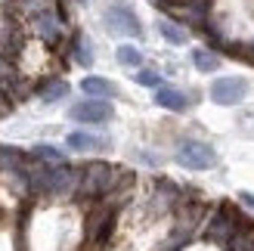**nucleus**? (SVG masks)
<instances>
[{
	"label": "nucleus",
	"mask_w": 254,
	"mask_h": 251,
	"mask_svg": "<svg viewBox=\"0 0 254 251\" xmlns=\"http://www.w3.org/2000/svg\"><path fill=\"white\" fill-rule=\"evenodd\" d=\"M130 183H133L130 174L115 171L106 161H93V165L78 168V192L90 195V198H109V195H115V189L127 192Z\"/></svg>",
	"instance_id": "obj_1"
},
{
	"label": "nucleus",
	"mask_w": 254,
	"mask_h": 251,
	"mask_svg": "<svg viewBox=\"0 0 254 251\" xmlns=\"http://www.w3.org/2000/svg\"><path fill=\"white\" fill-rule=\"evenodd\" d=\"M177 165H183L189 171H208L217 165V152L201 140H186L177 149Z\"/></svg>",
	"instance_id": "obj_2"
},
{
	"label": "nucleus",
	"mask_w": 254,
	"mask_h": 251,
	"mask_svg": "<svg viewBox=\"0 0 254 251\" xmlns=\"http://www.w3.org/2000/svg\"><path fill=\"white\" fill-rule=\"evenodd\" d=\"M106 28L112 34H127V37H143V25H139L136 12L124 3V0H115L106 9Z\"/></svg>",
	"instance_id": "obj_3"
},
{
	"label": "nucleus",
	"mask_w": 254,
	"mask_h": 251,
	"mask_svg": "<svg viewBox=\"0 0 254 251\" xmlns=\"http://www.w3.org/2000/svg\"><path fill=\"white\" fill-rule=\"evenodd\" d=\"M248 93V81L245 78H217L211 84V99L217 106H239Z\"/></svg>",
	"instance_id": "obj_4"
},
{
	"label": "nucleus",
	"mask_w": 254,
	"mask_h": 251,
	"mask_svg": "<svg viewBox=\"0 0 254 251\" xmlns=\"http://www.w3.org/2000/svg\"><path fill=\"white\" fill-rule=\"evenodd\" d=\"M68 118L74 121H84V124H106L112 118V106L106 103V99H84V103H74Z\"/></svg>",
	"instance_id": "obj_5"
},
{
	"label": "nucleus",
	"mask_w": 254,
	"mask_h": 251,
	"mask_svg": "<svg viewBox=\"0 0 254 251\" xmlns=\"http://www.w3.org/2000/svg\"><path fill=\"white\" fill-rule=\"evenodd\" d=\"M65 146L71 152H109L112 143L106 136H96V133H87V130H74L65 136Z\"/></svg>",
	"instance_id": "obj_6"
},
{
	"label": "nucleus",
	"mask_w": 254,
	"mask_h": 251,
	"mask_svg": "<svg viewBox=\"0 0 254 251\" xmlns=\"http://www.w3.org/2000/svg\"><path fill=\"white\" fill-rule=\"evenodd\" d=\"M81 90L87 96H93V99H109V96H115L118 93V87L112 84L109 78H99V74H87V78L81 81Z\"/></svg>",
	"instance_id": "obj_7"
},
{
	"label": "nucleus",
	"mask_w": 254,
	"mask_h": 251,
	"mask_svg": "<svg viewBox=\"0 0 254 251\" xmlns=\"http://www.w3.org/2000/svg\"><path fill=\"white\" fill-rule=\"evenodd\" d=\"M155 106L171 109V112H183L189 106V99L177 90V87H155Z\"/></svg>",
	"instance_id": "obj_8"
},
{
	"label": "nucleus",
	"mask_w": 254,
	"mask_h": 251,
	"mask_svg": "<svg viewBox=\"0 0 254 251\" xmlns=\"http://www.w3.org/2000/svg\"><path fill=\"white\" fill-rule=\"evenodd\" d=\"M192 62H195V68L205 71V74H208V71H217V65H220V59L214 56L211 50H201V47L192 50Z\"/></svg>",
	"instance_id": "obj_9"
},
{
	"label": "nucleus",
	"mask_w": 254,
	"mask_h": 251,
	"mask_svg": "<svg viewBox=\"0 0 254 251\" xmlns=\"http://www.w3.org/2000/svg\"><path fill=\"white\" fill-rule=\"evenodd\" d=\"M158 31H161V37H164L168 44H177V47L186 44V31H183V28H177V25L168 22V19H158Z\"/></svg>",
	"instance_id": "obj_10"
},
{
	"label": "nucleus",
	"mask_w": 254,
	"mask_h": 251,
	"mask_svg": "<svg viewBox=\"0 0 254 251\" xmlns=\"http://www.w3.org/2000/svg\"><path fill=\"white\" fill-rule=\"evenodd\" d=\"M115 56H118L121 65H127V68H139V65H143V53H139L136 47H130V44H121Z\"/></svg>",
	"instance_id": "obj_11"
},
{
	"label": "nucleus",
	"mask_w": 254,
	"mask_h": 251,
	"mask_svg": "<svg viewBox=\"0 0 254 251\" xmlns=\"http://www.w3.org/2000/svg\"><path fill=\"white\" fill-rule=\"evenodd\" d=\"M65 93H68V84L65 81H53L47 90H41V99H44V103H56V99H62Z\"/></svg>",
	"instance_id": "obj_12"
},
{
	"label": "nucleus",
	"mask_w": 254,
	"mask_h": 251,
	"mask_svg": "<svg viewBox=\"0 0 254 251\" xmlns=\"http://www.w3.org/2000/svg\"><path fill=\"white\" fill-rule=\"evenodd\" d=\"M136 84H143V87H161V74L152 71V68H139L136 71Z\"/></svg>",
	"instance_id": "obj_13"
},
{
	"label": "nucleus",
	"mask_w": 254,
	"mask_h": 251,
	"mask_svg": "<svg viewBox=\"0 0 254 251\" xmlns=\"http://www.w3.org/2000/svg\"><path fill=\"white\" fill-rule=\"evenodd\" d=\"M34 155L37 158H50V161H62V152L53 146H34Z\"/></svg>",
	"instance_id": "obj_14"
},
{
	"label": "nucleus",
	"mask_w": 254,
	"mask_h": 251,
	"mask_svg": "<svg viewBox=\"0 0 254 251\" xmlns=\"http://www.w3.org/2000/svg\"><path fill=\"white\" fill-rule=\"evenodd\" d=\"M78 62H81V65H90V62H93V50L87 47V44L78 47Z\"/></svg>",
	"instance_id": "obj_15"
},
{
	"label": "nucleus",
	"mask_w": 254,
	"mask_h": 251,
	"mask_svg": "<svg viewBox=\"0 0 254 251\" xmlns=\"http://www.w3.org/2000/svg\"><path fill=\"white\" fill-rule=\"evenodd\" d=\"M239 198H242V202H245V205L254 211V195H251V192H239Z\"/></svg>",
	"instance_id": "obj_16"
}]
</instances>
